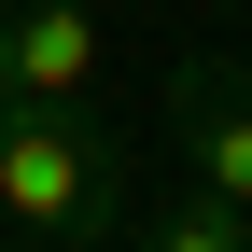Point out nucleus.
<instances>
[{"label":"nucleus","mask_w":252,"mask_h":252,"mask_svg":"<svg viewBox=\"0 0 252 252\" xmlns=\"http://www.w3.org/2000/svg\"><path fill=\"white\" fill-rule=\"evenodd\" d=\"M238 224H252V210H224V196L196 182V196H168V210L140 224V252H238Z\"/></svg>","instance_id":"obj_4"},{"label":"nucleus","mask_w":252,"mask_h":252,"mask_svg":"<svg viewBox=\"0 0 252 252\" xmlns=\"http://www.w3.org/2000/svg\"><path fill=\"white\" fill-rule=\"evenodd\" d=\"M0 224H28V238H126V154L98 140L84 112H28V98H0Z\"/></svg>","instance_id":"obj_1"},{"label":"nucleus","mask_w":252,"mask_h":252,"mask_svg":"<svg viewBox=\"0 0 252 252\" xmlns=\"http://www.w3.org/2000/svg\"><path fill=\"white\" fill-rule=\"evenodd\" d=\"M112 84V28L84 0H0V98L28 112H84Z\"/></svg>","instance_id":"obj_2"},{"label":"nucleus","mask_w":252,"mask_h":252,"mask_svg":"<svg viewBox=\"0 0 252 252\" xmlns=\"http://www.w3.org/2000/svg\"><path fill=\"white\" fill-rule=\"evenodd\" d=\"M238 252H252V224H238Z\"/></svg>","instance_id":"obj_5"},{"label":"nucleus","mask_w":252,"mask_h":252,"mask_svg":"<svg viewBox=\"0 0 252 252\" xmlns=\"http://www.w3.org/2000/svg\"><path fill=\"white\" fill-rule=\"evenodd\" d=\"M168 126H182V168H196L224 210H252V70L182 56V70H168Z\"/></svg>","instance_id":"obj_3"}]
</instances>
